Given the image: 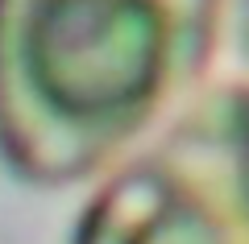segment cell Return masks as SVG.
I'll use <instances>...</instances> for the list:
<instances>
[{"mask_svg": "<svg viewBox=\"0 0 249 244\" xmlns=\"http://www.w3.org/2000/svg\"><path fill=\"white\" fill-rule=\"evenodd\" d=\"M216 0H0V157L62 186L116 157L199 75Z\"/></svg>", "mask_w": 249, "mask_h": 244, "instance_id": "6da1fadb", "label": "cell"}, {"mask_svg": "<svg viewBox=\"0 0 249 244\" xmlns=\"http://www.w3.org/2000/svg\"><path fill=\"white\" fill-rule=\"evenodd\" d=\"M229 112H232V129H237V145H241V166H245V182H249V91H229Z\"/></svg>", "mask_w": 249, "mask_h": 244, "instance_id": "3957f363", "label": "cell"}, {"mask_svg": "<svg viewBox=\"0 0 249 244\" xmlns=\"http://www.w3.org/2000/svg\"><path fill=\"white\" fill-rule=\"evenodd\" d=\"M237 42L249 54V0H237Z\"/></svg>", "mask_w": 249, "mask_h": 244, "instance_id": "277c9868", "label": "cell"}, {"mask_svg": "<svg viewBox=\"0 0 249 244\" xmlns=\"http://www.w3.org/2000/svg\"><path fill=\"white\" fill-rule=\"evenodd\" d=\"M71 244H249V182L229 91L100 191Z\"/></svg>", "mask_w": 249, "mask_h": 244, "instance_id": "7a4b0ae2", "label": "cell"}]
</instances>
